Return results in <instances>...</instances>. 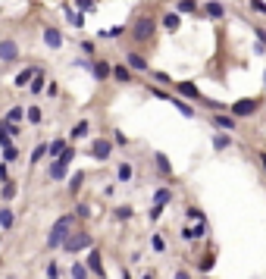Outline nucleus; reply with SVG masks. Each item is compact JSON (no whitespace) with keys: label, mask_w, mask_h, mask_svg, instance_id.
Returning a JSON list of instances; mask_svg holds the SVG:
<instances>
[{"label":"nucleus","mask_w":266,"mask_h":279,"mask_svg":"<svg viewBox=\"0 0 266 279\" xmlns=\"http://www.w3.org/2000/svg\"><path fill=\"white\" fill-rule=\"evenodd\" d=\"M78 229V220H75V214H63L56 223L50 226V236H47V248L50 251H56V248H63V242L72 236V232Z\"/></svg>","instance_id":"nucleus-1"},{"label":"nucleus","mask_w":266,"mask_h":279,"mask_svg":"<svg viewBox=\"0 0 266 279\" xmlns=\"http://www.w3.org/2000/svg\"><path fill=\"white\" fill-rule=\"evenodd\" d=\"M154 32H157V19L150 16V13L135 16L132 28H129V34H132V41H135V44H150V41H154Z\"/></svg>","instance_id":"nucleus-2"},{"label":"nucleus","mask_w":266,"mask_h":279,"mask_svg":"<svg viewBox=\"0 0 266 279\" xmlns=\"http://www.w3.org/2000/svg\"><path fill=\"white\" fill-rule=\"evenodd\" d=\"M72 160H75V144H66V150L50 164L47 179H50V182H63V179L69 176V166H72Z\"/></svg>","instance_id":"nucleus-3"},{"label":"nucleus","mask_w":266,"mask_h":279,"mask_svg":"<svg viewBox=\"0 0 266 279\" xmlns=\"http://www.w3.org/2000/svg\"><path fill=\"white\" fill-rule=\"evenodd\" d=\"M88 248H94V238H91L88 229H75L72 236L63 242V251H66V254H82V251H88Z\"/></svg>","instance_id":"nucleus-4"},{"label":"nucleus","mask_w":266,"mask_h":279,"mask_svg":"<svg viewBox=\"0 0 266 279\" xmlns=\"http://www.w3.org/2000/svg\"><path fill=\"white\" fill-rule=\"evenodd\" d=\"M82 264H85V270H88L91 276L107 279V270H103V254H100V248H88V258H85Z\"/></svg>","instance_id":"nucleus-5"},{"label":"nucleus","mask_w":266,"mask_h":279,"mask_svg":"<svg viewBox=\"0 0 266 279\" xmlns=\"http://www.w3.org/2000/svg\"><path fill=\"white\" fill-rule=\"evenodd\" d=\"M260 107V98H241L232 104V120H245V116H254Z\"/></svg>","instance_id":"nucleus-6"},{"label":"nucleus","mask_w":266,"mask_h":279,"mask_svg":"<svg viewBox=\"0 0 266 279\" xmlns=\"http://www.w3.org/2000/svg\"><path fill=\"white\" fill-rule=\"evenodd\" d=\"M19 44L13 41V38H3V41H0V63H3V66H9V63H16L19 60Z\"/></svg>","instance_id":"nucleus-7"},{"label":"nucleus","mask_w":266,"mask_h":279,"mask_svg":"<svg viewBox=\"0 0 266 279\" xmlns=\"http://www.w3.org/2000/svg\"><path fill=\"white\" fill-rule=\"evenodd\" d=\"M88 150H91V157H94V160H110L113 157V142H110V138H94Z\"/></svg>","instance_id":"nucleus-8"},{"label":"nucleus","mask_w":266,"mask_h":279,"mask_svg":"<svg viewBox=\"0 0 266 279\" xmlns=\"http://www.w3.org/2000/svg\"><path fill=\"white\" fill-rule=\"evenodd\" d=\"M125 69H129V72H150L147 56L138 54V50H129V54H125Z\"/></svg>","instance_id":"nucleus-9"},{"label":"nucleus","mask_w":266,"mask_h":279,"mask_svg":"<svg viewBox=\"0 0 266 279\" xmlns=\"http://www.w3.org/2000/svg\"><path fill=\"white\" fill-rule=\"evenodd\" d=\"M110 63L107 60H100V56H94V60H91V69H88V72L91 76H94V82H107V78H110Z\"/></svg>","instance_id":"nucleus-10"},{"label":"nucleus","mask_w":266,"mask_h":279,"mask_svg":"<svg viewBox=\"0 0 266 279\" xmlns=\"http://www.w3.org/2000/svg\"><path fill=\"white\" fill-rule=\"evenodd\" d=\"M179 236H182V242H198V238H204V236H207V220H201V223H194V226H185Z\"/></svg>","instance_id":"nucleus-11"},{"label":"nucleus","mask_w":266,"mask_h":279,"mask_svg":"<svg viewBox=\"0 0 266 279\" xmlns=\"http://www.w3.org/2000/svg\"><path fill=\"white\" fill-rule=\"evenodd\" d=\"M44 88H47V72L38 66V69H34V76H31V82H28V91L38 98V94H44Z\"/></svg>","instance_id":"nucleus-12"},{"label":"nucleus","mask_w":266,"mask_h":279,"mask_svg":"<svg viewBox=\"0 0 266 279\" xmlns=\"http://www.w3.org/2000/svg\"><path fill=\"white\" fill-rule=\"evenodd\" d=\"M63 41H66V38H63V32H60V28H53V26L44 28V44H47L50 50H60V48H63Z\"/></svg>","instance_id":"nucleus-13"},{"label":"nucleus","mask_w":266,"mask_h":279,"mask_svg":"<svg viewBox=\"0 0 266 279\" xmlns=\"http://www.w3.org/2000/svg\"><path fill=\"white\" fill-rule=\"evenodd\" d=\"M176 91H179L182 98H188V100H201V104H210V100H207V98H204V94H201V91L194 88L191 82H176Z\"/></svg>","instance_id":"nucleus-14"},{"label":"nucleus","mask_w":266,"mask_h":279,"mask_svg":"<svg viewBox=\"0 0 266 279\" xmlns=\"http://www.w3.org/2000/svg\"><path fill=\"white\" fill-rule=\"evenodd\" d=\"M201 10H204V16H207V19H216V22H219V19H226V6L219 4V0H207Z\"/></svg>","instance_id":"nucleus-15"},{"label":"nucleus","mask_w":266,"mask_h":279,"mask_svg":"<svg viewBox=\"0 0 266 279\" xmlns=\"http://www.w3.org/2000/svg\"><path fill=\"white\" fill-rule=\"evenodd\" d=\"M88 132H91V122H88V120H78V122L72 126V132H69V144H72V142H82V138H88Z\"/></svg>","instance_id":"nucleus-16"},{"label":"nucleus","mask_w":266,"mask_h":279,"mask_svg":"<svg viewBox=\"0 0 266 279\" xmlns=\"http://www.w3.org/2000/svg\"><path fill=\"white\" fill-rule=\"evenodd\" d=\"M110 78H116L119 85H132V72H129V69H125V63L113 66V69H110Z\"/></svg>","instance_id":"nucleus-17"},{"label":"nucleus","mask_w":266,"mask_h":279,"mask_svg":"<svg viewBox=\"0 0 266 279\" xmlns=\"http://www.w3.org/2000/svg\"><path fill=\"white\" fill-rule=\"evenodd\" d=\"M16 194H19V182H16V179H6L3 188H0V198L9 204V201H16Z\"/></svg>","instance_id":"nucleus-18"},{"label":"nucleus","mask_w":266,"mask_h":279,"mask_svg":"<svg viewBox=\"0 0 266 279\" xmlns=\"http://www.w3.org/2000/svg\"><path fill=\"white\" fill-rule=\"evenodd\" d=\"M13 226H16V214L9 210V207H0V229H3V232H9Z\"/></svg>","instance_id":"nucleus-19"},{"label":"nucleus","mask_w":266,"mask_h":279,"mask_svg":"<svg viewBox=\"0 0 266 279\" xmlns=\"http://www.w3.org/2000/svg\"><path fill=\"white\" fill-rule=\"evenodd\" d=\"M34 69H38V66H25V69H22V72L13 78V85L16 88H28V82H31V76H34Z\"/></svg>","instance_id":"nucleus-20"},{"label":"nucleus","mask_w":266,"mask_h":279,"mask_svg":"<svg viewBox=\"0 0 266 279\" xmlns=\"http://www.w3.org/2000/svg\"><path fill=\"white\" fill-rule=\"evenodd\" d=\"M154 166L160 176H172V166H169V157L166 154H154Z\"/></svg>","instance_id":"nucleus-21"},{"label":"nucleus","mask_w":266,"mask_h":279,"mask_svg":"<svg viewBox=\"0 0 266 279\" xmlns=\"http://www.w3.org/2000/svg\"><path fill=\"white\" fill-rule=\"evenodd\" d=\"M3 120H6V122H13V126H19L22 120H25V107H19V104H16V107H9Z\"/></svg>","instance_id":"nucleus-22"},{"label":"nucleus","mask_w":266,"mask_h":279,"mask_svg":"<svg viewBox=\"0 0 266 279\" xmlns=\"http://www.w3.org/2000/svg\"><path fill=\"white\" fill-rule=\"evenodd\" d=\"M213 126H216V129L232 132V129H235V120H232V116H226V113H216V116H213Z\"/></svg>","instance_id":"nucleus-23"},{"label":"nucleus","mask_w":266,"mask_h":279,"mask_svg":"<svg viewBox=\"0 0 266 279\" xmlns=\"http://www.w3.org/2000/svg\"><path fill=\"white\" fill-rule=\"evenodd\" d=\"M25 120H28L31 126H41V122H44V110L38 107V104H34V107H25Z\"/></svg>","instance_id":"nucleus-24"},{"label":"nucleus","mask_w":266,"mask_h":279,"mask_svg":"<svg viewBox=\"0 0 266 279\" xmlns=\"http://www.w3.org/2000/svg\"><path fill=\"white\" fill-rule=\"evenodd\" d=\"M125 34V26H113V28H107V32H97V38H103V41H116V38H122Z\"/></svg>","instance_id":"nucleus-25"},{"label":"nucleus","mask_w":266,"mask_h":279,"mask_svg":"<svg viewBox=\"0 0 266 279\" xmlns=\"http://www.w3.org/2000/svg\"><path fill=\"white\" fill-rule=\"evenodd\" d=\"M82 185H85V172H82V170H78V172H75V176H72V179H69V194H72V198H75L78 192H82Z\"/></svg>","instance_id":"nucleus-26"},{"label":"nucleus","mask_w":266,"mask_h":279,"mask_svg":"<svg viewBox=\"0 0 266 279\" xmlns=\"http://www.w3.org/2000/svg\"><path fill=\"white\" fill-rule=\"evenodd\" d=\"M66 144H69V142H63V138H56V142H50V144H47V157H50V160H56V157H60L63 150H66Z\"/></svg>","instance_id":"nucleus-27"},{"label":"nucleus","mask_w":266,"mask_h":279,"mask_svg":"<svg viewBox=\"0 0 266 279\" xmlns=\"http://www.w3.org/2000/svg\"><path fill=\"white\" fill-rule=\"evenodd\" d=\"M179 26H182L179 13H163V28L166 32H179Z\"/></svg>","instance_id":"nucleus-28"},{"label":"nucleus","mask_w":266,"mask_h":279,"mask_svg":"<svg viewBox=\"0 0 266 279\" xmlns=\"http://www.w3.org/2000/svg\"><path fill=\"white\" fill-rule=\"evenodd\" d=\"M169 201H172V192L169 188H157L154 192V207H166Z\"/></svg>","instance_id":"nucleus-29"},{"label":"nucleus","mask_w":266,"mask_h":279,"mask_svg":"<svg viewBox=\"0 0 266 279\" xmlns=\"http://www.w3.org/2000/svg\"><path fill=\"white\" fill-rule=\"evenodd\" d=\"M19 157H22V150H19L16 144H6V148H3V164H6V166H9V164H16Z\"/></svg>","instance_id":"nucleus-30"},{"label":"nucleus","mask_w":266,"mask_h":279,"mask_svg":"<svg viewBox=\"0 0 266 279\" xmlns=\"http://www.w3.org/2000/svg\"><path fill=\"white\" fill-rule=\"evenodd\" d=\"M63 13H66V19H69V22H72V26H75V28H82V26H85V16H82V13H75V10H72V6H63Z\"/></svg>","instance_id":"nucleus-31"},{"label":"nucleus","mask_w":266,"mask_h":279,"mask_svg":"<svg viewBox=\"0 0 266 279\" xmlns=\"http://www.w3.org/2000/svg\"><path fill=\"white\" fill-rule=\"evenodd\" d=\"M132 176H135L132 164H119V166H116V179H119V182H132Z\"/></svg>","instance_id":"nucleus-32"},{"label":"nucleus","mask_w":266,"mask_h":279,"mask_svg":"<svg viewBox=\"0 0 266 279\" xmlns=\"http://www.w3.org/2000/svg\"><path fill=\"white\" fill-rule=\"evenodd\" d=\"M169 100H172V107H176V110H179V113L185 116V120H191V116H194V110H191V104H185V100H176V94H172Z\"/></svg>","instance_id":"nucleus-33"},{"label":"nucleus","mask_w":266,"mask_h":279,"mask_svg":"<svg viewBox=\"0 0 266 279\" xmlns=\"http://www.w3.org/2000/svg\"><path fill=\"white\" fill-rule=\"evenodd\" d=\"M113 216H116V220H119V223H129V220L135 216V210H132V207H129V204H122V207H116V210H113Z\"/></svg>","instance_id":"nucleus-34"},{"label":"nucleus","mask_w":266,"mask_h":279,"mask_svg":"<svg viewBox=\"0 0 266 279\" xmlns=\"http://www.w3.org/2000/svg\"><path fill=\"white\" fill-rule=\"evenodd\" d=\"M176 13H201V10H198V4H194V0H179V4H176Z\"/></svg>","instance_id":"nucleus-35"},{"label":"nucleus","mask_w":266,"mask_h":279,"mask_svg":"<svg viewBox=\"0 0 266 279\" xmlns=\"http://www.w3.org/2000/svg\"><path fill=\"white\" fill-rule=\"evenodd\" d=\"M69 276H72V279H91V273L85 270V264H82V260H75V264H72V270H69Z\"/></svg>","instance_id":"nucleus-36"},{"label":"nucleus","mask_w":266,"mask_h":279,"mask_svg":"<svg viewBox=\"0 0 266 279\" xmlns=\"http://www.w3.org/2000/svg\"><path fill=\"white\" fill-rule=\"evenodd\" d=\"M44 157H47V144H38V148L31 150V160H28V164H31V166H38Z\"/></svg>","instance_id":"nucleus-37"},{"label":"nucleus","mask_w":266,"mask_h":279,"mask_svg":"<svg viewBox=\"0 0 266 279\" xmlns=\"http://www.w3.org/2000/svg\"><path fill=\"white\" fill-rule=\"evenodd\" d=\"M75 10H82V16H85V13H94V10H97V0H75Z\"/></svg>","instance_id":"nucleus-38"},{"label":"nucleus","mask_w":266,"mask_h":279,"mask_svg":"<svg viewBox=\"0 0 266 279\" xmlns=\"http://www.w3.org/2000/svg\"><path fill=\"white\" fill-rule=\"evenodd\" d=\"M229 144H232V138H229V135H213V150H226Z\"/></svg>","instance_id":"nucleus-39"},{"label":"nucleus","mask_w":266,"mask_h":279,"mask_svg":"<svg viewBox=\"0 0 266 279\" xmlns=\"http://www.w3.org/2000/svg\"><path fill=\"white\" fill-rule=\"evenodd\" d=\"M44 273H47V279H60V276H63V270H60V264H56V260H50Z\"/></svg>","instance_id":"nucleus-40"},{"label":"nucleus","mask_w":266,"mask_h":279,"mask_svg":"<svg viewBox=\"0 0 266 279\" xmlns=\"http://www.w3.org/2000/svg\"><path fill=\"white\" fill-rule=\"evenodd\" d=\"M91 216V207L82 201V204H75V220H88Z\"/></svg>","instance_id":"nucleus-41"},{"label":"nucleus","mask_w":266,"mask_h":279,"mask_svg":"<svg viewBox=\"0 0 266 279\" xmlns=\"http://www.w3.org/2000/svg\"><path fill=\"white\" fill-rule=\"evenodd\" d=\"M78 48H82V54H85V56H91V60H94V50H97V44H94V41H82Z\"/></svg>","instance_id":"nucleus-42"},{"label":"nucleus","mask_w":266,"mask_h":279,"mask_svg":"<svg viewBox=\"0 0 266 279\" xmlns=\"http://www.w3.org/2000/svg\"><path fill=\"white\" fill-rule=\"evenodd\" d=\"M185 216H188L191 223H201V220H204V214L198 210V207H188V210H185Z\"/></svg>","instance_id":"nucleus-43"},{"label":"nucleus","mask_w":266,"mask_h":279,"mask_svg":"<svg viewBox=\"0 0 266 279\" xmlns=\"http://www.w3.org/2000/svg\"><path fill=\"white\" fill-rule=\"evenodd\" d=\"M251 13H257V16H266V4H263V0H251Z\"/></svg>","instance_id":"nucleus-44"},{"label":"nucleus","mask_w":266,"mask_h":279,"mask_svg":"<svg viewBox=\"0 0 266 279\" xmlns=\"http://www.w3.org/2000/svg\"><path fill=\"white\" fill-rule=\"evenodd\" d=\"M198 266H201V273H207V270H213V254H207L204 260H198Z\"/></svg>","instance_id":"nucleus-45"},{"label":"nucleus","mask_w":266,"mask_h":279,"mask_svg":"<svg viewBox=\"0 0 266 279\" xmlns=\"http://www.w3.org/2000/svg\"><path fill=\"white\" fill-rule=\"evenodd\" d=\"M160 216H163V207H150V210H147V220H150V223H157Z\"/></svg>","instance_id":"nucleus-46"},{"label":"nucleus","mask_w":266,"mask_h":279,"mask_svg":"<svg viewBox=\"0 0 266 279\" xmlns=\"http://www.w3.org/2000/svg\"><path fill=\"white\" fill-rule=\"evenodd\" d=\"M113 144H119V148H125V144H129V138H125L122 132H113Z\"/></svg>","instance_id":"nucleus-47"},{"label":"nucleus","mask_w":266,"mask_h":279,"mask_svg":"<svg viewBox=\"0 0 266 279\" xmlns=\"http://www.w3.org/2000/svg\"><path fill=\"white\" fill-rule=\"evenodd\" d=\"M150 245H154V251H166V242L160 238V236H154V238H150Z\"/></svg>","instance_id":"nucleus-48"},{"label":"nucleus","mask_w":266,"mask_h":279,"mask_svg":"<svg viewBox=\"0 0 266 279\" xmlns=\"http://www.w3.org/2000/svg\"><path fill=\"white\" fill-rule=\"evenodd\" d=\"M251 34H257V44H260V48H266V32H263V28H254Z\"/></svg>","instance_id":"nucleus-49"},{"label":"nucleus","mask_w":266,"mask_h":279,"mask_svg":"<svg viewBox=\"0 0 266 279\" xmlns=\"http://www.w3.org/2000/svg\"><path fill=\"white\" fill-rule=\"evenodd\" d=\"M150 76H154V78H157V82H163V85H172V78H169L166 72H150Z\"/></svg>","instance_id":"nucleus-50"},{"label":"nucleus","mask_w":266,"mask_h":279,"mask_svg":"<svg viewBox=\"0 0 266 279\" xmlns=\"http://www.w3.org/2000/svg\"><path fill=\"white\" fill-rule=\"evenodd\" d=\"M44 91H47L50 98H56V94H60V88H56V82H47V88H44Z\"/></svg>","instance_id":"nucleus-51"},{"label":"nucleus","mask_w":266,"mask_h":279,"mask_svg":"<svg viewBox=\"0 0 266 279\" xmlns=\"http://www.w3.org/2000/svg\"><path fill=\"white\" fill-rule=\"evenodd\" d=\"M6 170H9L6 164H0V182H6V179H9V172H6Z\"/></svg>","instance_id":"nucleus-52"},{"label":"nucleus","mask_w":266,"mask_h":279,"mask_svg":"<svg viewBox=\"0 0 266 279\" xmlns=\"http://www.w3.org/2000/svg\"><path fill=\"white\" fill-rule=\"evenodd\" d=\"M172 279H191V273H188V270H176V276H172Z\"/></svg>","instance_id":"nucleus-53"},{"label":"nucleus","mask_w":266,"mask_h":279,"mask_svg":"<svg viewBox=\"0 0 266 279\" xmlns=\"http://www.w3.org/2000/svg\"><path fill=\"white\" fill-rule=\"evenodd\" d=\"M257 160H260V166H263V172H266V154H260Z\"/></svg>","instance_id":"nucleus-54"},{"label":"nucleus","mask_w":266,"mask_h":279,"mask_svg":"<svg viewBox=\"0 0 266 279\" xmlns=\"http://www.w3.org/2000/svg\"><path fill=\"white\" fill-rule=\"evenodd\" d=\"M122 279H132V273H129V270H122Z\"/></svg>","instance_id":"nucleus-55"},{"label":"nucleus","mask_w":266,"mask_h":279,"mask_svg":"<svg viewBox=\"0 0 266 279\" xmlns=\"http://www.w3.org/2000/svg\"><path fill=\"white\" fill-rule=\"evenodd\" d=\"M141 279H157V276H154V273H144V276H141Z\"/></svg>","instance_id":"nucleus-56"},{"label":"nucleus","mask_w":266,"mask_h":279,"mask_svg":"<svg viewBox=\"0 0 266 279\" xmlns=\"http://www.w3.org/2000/svg\"><path fill=\"white\" fill-rule=\"evenodd\" d=\"M263 85H266V72H263Z\"/></svg>","instance_id":"nucleus-57"},{"label":"nucleus","mask_w":266,"mask_h":279,"mask_svg":"<svg viewBox=\"0 0 266 279\" xmlns=\"http://www.w3.org/2000/svg\"><path fill=\"white\" fill-rule=\"evenodd\" d=\"M0 242H3V236H0Z\"/></svg>","instance_id":"nucleus-58"}]
</instances>
